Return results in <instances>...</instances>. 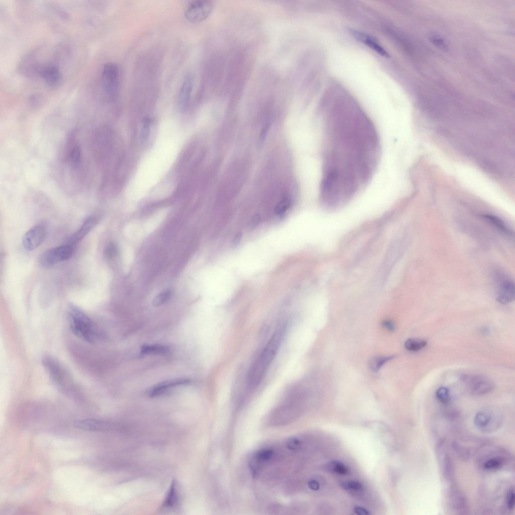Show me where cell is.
<instances>
[{"instance_id":"1","label":"cell","mask_w":515,"mask_h":515,"mask_svg":"<svg viewBox=\"0 0 515 515\" xmlns=\"http://www.w3.org/2000/svg\"><path fill=\"white\" fill-rule=\"evenodd\" d=\"M328 127L322 173L343 185L361 187L371 178L379 159L380 142L374 125L361 119Z\"/></svg>"},{"instance_id":"2","label":"cell","mask_w":515,"mask_h":515,"mask_svg":"<svg viewBox=\"0 0 515 515\" xmlns=\"http://www.w3.org/2000/svg\"><path fill=\"white\" fill-rule=\"evenodd\" d=\"M283 332L282 327L275 332L250 366L247 376L249 388L253 389L256 387L263 379L278 351Z\"/></svg>"},{"instance_id":"3","label":"cell","mask_w":515,"mask_h":515,"mask_svg":"<svg viewBox=\"0 0 515 515\" xmlns=\"http://www.w3.org/2000/svg\"><path fill=\"white\" fill-rule=\"evenodd\" d=\"M70 329L79 338L90 343L98 338L99 332L96 323L79 308L71 305L68 310Z\"/></svg>"},{"instance_id":"4","label":"cell","mask_w":515,"mask_h":515,"mask_svg":"<svg viewBox=\"0 0 515 515\" xmlns=\"http://www.w3.org/2000/svg\"><path fill=\"white\" fill-rule=\"evenodd\" d=\"M103 92L110 100L115 99L119 87V70L118 65L113 62L106 63L101 76Z\"/></svg>"},{"instance_id":"5","label":"cell","mask_w":515,"mask_h":515,"mask_svg":"<svg viewBox=\"0 0 515 515\" xmlns=\"http://www.w3.org/2000/svg\"><path fill=\"white\" fill-rule=\"evenodd\" d=\"M74 246L67 244L48 249L40 254L39 264L43 267H50L69 259L73 252Z\"/></svg>"},{"instance_id":"6","label":"cell","mask_w":515,"mask_h":515,"mask_svg":"<svg viewBox=\"0 0 515 515\" xmlns=\"http://www.w3.org/2000/svg\"><path fill=\"white\" fill-rule=\"evenodd\" d=\"M213 3L207 0L194 1L186 8L185 16L192 23H199L206 20L212 13Z\"/></svg>"},{"instance_id":"7","label":"cell","mask_w":515,"mask_h":515,"mask_svg":"<svg viewBox=\"0 0 515 515\" xmlns=\"http://www.w3.org/2000/svg\"><path fill=\"white\" fill-rule=\"evenodd\" d=\"M501 415L490 410H481L474 418L475 427L484 433H492L497 430L502 423Z\"/></svg>"},{"instance_id":"8","label":"cell","mask_w":515,"mask_h":515,"mask_svg":"<svg viewBox=\"0 0 515 515\" xmlns=\"http://www.w3.org/2000/svg\"><path fill=\"white\" fill-rule=\"evenodd\" d=\"M464 380L466 382L469 391L475 396L487 394L493 389L494 386L490 379L483 376H466Z\"/></svg>"},{"instance_id":"9","label":"cell","mask_w":515,"mask_h":515,"mask_svg":"<svg viewBox=\"0 0 515 515\" xmlns=\"http://www.w3.org/2000/svg\"><path fill=\"white\" fill-rule=\"evenodd\" d=\"M46 235L45 228L41 225L33 226L24 234L22 243L27 251H32L38 247L44 240Z\"/></svg>"},{"instance_id":"10","label":"cell","mask_w":515,"mask_h":515,"mask_svg":"<svg viewBox=\"0 0 515 515\" xmlns=\"http://www.w3.org/2000/svg\"><path fill=\"white\" fill-rule=\"evenodd\" d=\"M65 159L73 169H78L81 165V151L80 146L75 142L74 133L70 134L67 141Z\"/></svg>"},{"instance_id":"11","label":"cell","mask_w":515,"mask_h":515,"mask_svg":"<svg viewBox=\"0 0 515 515\" xmlns=\"http://www.w3.org/2000/svg\"><path fill=\"white\" fill-rule=\"evenodd\" d=\"M73 426L78 430L89 432H105L112 430L113 424L100 419H82L74 420Z\"/></svg>"},{"instance_id":"12","label":"cell","mask_w":515,"mask_h":515,"mask_svg":"<svg viewBox=\"0 0 515 515\" xmlns=\"http://www.w3.org/2000/svg\"><path fill=\"white\" fill-rule=\"evenodd\" d=\"M190 383L191 380L187 378H176L165 380L149 388L147 391V395L150 397H157L165 393L171 388L188 385Z\"/></svg>"},{"instance_id":"13","label":"cell","mask_w":515,"mask_h":515,"mask_svg":"<svg viewBox=\"0 0 515 515\" xmlns=\"http://www.w3.org/2000/svg\"><path fill=\"white\" fill-rule=\"evenodd\" d=\"M43 362L53 381L58 385H64L67 376L60 364L55 359L49 357L44 358Z\"/></svg>"},{"instance_id":"14","label":"cell","mask_w":515,"mask_h":515,"mask_svg":"<svg viewBox=\"0 0 515 515\" xmlns=\"http://www.w3.org/2000/svg\"><path fill=\"white\" fill-rule=\"evenodd\" d=\"M193 76L188 74L185 77L180 88L178 96V103L181 111L186 110L189 106L193 88Z\"/></svg>"},{"instance_id":"15","label":"cell","mask_w":515,"mask_h":515,"mask_svg":"<svg viewBox=\"0 0 515 515\" xmlns=\"http://www.w3.org/2000/svg\"><path fill=\"white\" fill-rule=\"evenodd\" d=\"M99 218L95 215L88 217L79 229L69 239L68 244L73 246L81 240L98 224Z\"/></svg>"},{"instance_id":"16","label":"cell","mask_w":515,"mask_h":515,"mask_svg":"<svg viewBox=\"0 0 515 515\" xmlns=\"http://www.w3.org/2000/svg\"><path fill=\"white\" fill-rule=\"evenodd\" d=\"M498 285L497 301L501 304H507L514 299V285L510 280L503 279Z\"/></svg>"},{"instance_id":"17","label":"cell","mask_w":515,"mask_h":515,"mask_svg":"<svg viewBox=\"0 0 515 515\" xmlns=\"http://www.w3.org/2000/svg\"><path fill=\"white\" fill-rule=\"evenodd\" d=\"M349 33H351V34L357 40L365 44V45L369 46L380 55L384 57L389 56V54L387 52L382 46L380 45L377 40L374 37L367 34L352 29L349 30Z\"/></svg>"},{"instance_id":"18","label":"cell","mask_w":515,"mask_h":515,"mask_svg":"<svg viewBox=\"0 0 515 515\" xmlns=\"http://www.w3.org/2000/svg\"><path fill=\"white\" fill-rule=\"evenodd\" d=\"M506 463V458L503 452H495L484 459L482 468L487 471H496L502 468Z\"/></svg>"},{"instance_id":"19","label":"cell","mask_w":515,"mask_h":515,"mask_svg":"<svg viewBox=\"0 0 515 515\" xmlns=\"http://www.w3.org/2000/svg\"><path fill=\"white\" fill-rule=\"evenodd\" d=\"M41 74L46 83L51 88L57 87L61 80L59 69L54 65L45 66L41 71Z\"/></svg>"},{"instance_id":"20","label":"cell","mask_w":515,"mask_h":515,"mask_svg":"<svg viewBox=\"0 0 515 515\" xmlns=\"http://www.w3.org/2000/svg\"><path fill=\"white\" fill-rule=\"evenodd\" d=\"M449 500L451 506L456 511H463L466 509V499L462 492L456 486H452L449 490Z\"/></svg>"},{"instance_id":"21","label":"cell","mask_w":515,"mask_h":515,"mask_svg":"<svg viewBox=\"0 0 515 515\" xmlns=\"http://www.w3.org/2000/svg\"><path fill=\"white\" fill-rule=\"evenodd\" d=\"M178 483L176 479H173L170 484L168 492L162 503L161 507L163 508L172 509L176 507L179 502V492Z\"/></svg>"},{"instance_id":"22","label":"cell","mask_w":515,"mask_h":515,"mask_svg":"<svg viewBox=\"0 0 515 515\" xmlns=\"http://www.w3.org/2000/svg\"><path fill=\"white\" fill-rule=\"evenodd\" d=\"M169 351V348L165 345H144L141 347L140 352L143 355H156L166 354Z\"/></svg>"},{"instance_id":"23","label":"cell","mask_w":515,"mask_h":515,"mask_svg":"<svg viewBox=\"0 0 515 515\" xmlns=\"http://www.w3.org/2000/svg\"><path fill=\"white\" fill-rule=\"evenodd\" d=\"M394 358V356H376L372 357L369 361V368L374 372L378 371L387 362Z\"/></svg>"},{"instance_id":"24","label":"cell","mask_w":515,"mask_h":515,"mask_svg":"<svg viewBox=\"0 0 515 515\" xmlns=\"http://www.w3.org/2000/svg\"><path fill=\"white\" fill-rule=\"evenodd\" d=\"M483 217L490 223V224L495 227L498 230L501 231L506 235H511V231L507 225L498 217L490 215H484Z\"/></svg>"},{"instance_id":"25","label":"cell","mask_w":515,"mask_h":515,"mask_svg":"<svg viewBox=\"0 0 515 515\" xmlns=\"http://www.w3.org/2000/svg\"><path fill=\"white\" fill-rule=\"evenodd\" d=\"M427 345V341L423 339L418 338H410L407 339L404 343L405 348L411 352L418 351Z\"/></svg>"},{"instance_id":"26","label":"cell","mask_w":515,"mask_h":515,"mask_svg":"<svg viewBox=\"0 0 515 515\" xmlns=\"http://www.w3.org/2000/svg\"><path fill=\"white\" fill-rule=\"evenodd\" d=\"M326 467L329 471L339 475H346L349 471L347 467L338 461H333L328 463Z\"/></svg>"},{"instance_id":"27","label":"cell","mask_w":515,"mask_h":515,"mask_svg":"<svg viewBox=\"0 0 515 515\" xmlns=\"http://www.w3.org/2000/svg\"><path fill=\"white\" fill-rule=\"evenodd\" d=\"M171 291L166 289L158 294L153 299L152 303L154 306H161L166 303L170 298Z\"/></svg>"},{"instance_id":"28","label":"cell","mask_w":515,"mask_h":515,"mask_svg":"<svg viewBox=\"0 0 515 515\" xmlns=\"http://www.w3.org/2000/svg\"><path fill=\"white\" fill-rule=\"evenodd\" d=\"M437 399L443 404H448L450 401L449 389L445 387H441L438 389L436 393Z\"/></svg>"},{"instance_id":"29","label":"cell","mask_w":515,"mask_h":515,"mask_svg":"<svg viewBox=\"0 0 515 515\" xmlns=\"http://www.w3.org/2000/svg\"><path fill=\"white\" fill-rule=\"evenodd\" d=\"M340 486L345 490L351 491H358L363 489L362 483L354 481L342 482L340 483Z\"/></svg>"},{"instance_id":"30","label":"cell","mask_w":515,"mask_h":515,"mask_svg":"<svg viewBox=\"0 0 515 515\" xmlns=\"http://www.w3.org/2000/svg\"><path fill=\"white\" fill-rule=\"evenodd\" d=\"M150 119L148 118H145L143 122V125L140 135V140L142 143L145 142L149 137L150 133Z\"/></svg>"},{"instance_id":"31","label":"cell","mask_w":515,"mask_h":515,"mask_svg":"<svg viewBox=\"0 0 515 515\" xmlns=\"http://www.w3.org/2000/svg\"><path fill=\"white\" fill-rule=\"evenodd\" d=\"M514 490L513 488H510L507 492L505 501L507 507L509 510H512L514 506Z\"/></svg>"},{"instance_id":"32","label":"cell","mask_w":515,"mask_h":515,"mask_svg":"<svg viewBox=\"0 0 515 515\" xmlns=\"http://www.w3.org/2000/svg\"><path fill=\"white\" fill-rule=\"evenodd\" d=\"M117 247L113 243L108 244L104 249V254L108 259H112L115 257L117 254Z\"/></svg>"},{"instance_id":"33","label":"cell","mask_w":515,"mask_h":515,"mask_svg":"<svg viewBox=\"0 0 515 515\" xmlns=\"http://www.w3.org/2000/svg\"><path fill=\"white\" fill-rule=\"evenodd\" d=\"M382 325L384 328L391 332L393 331L395 328V324L391 320H384L382 323Z\"/></svg>"},{"instance_id":"34","label":"cell","mask_w":515,"mask_h":515,"mask_svg":"<svg viewBox=\"0 0 515 515\" xmlns=\"http://www.w3.org/2000/svg\"><path fill=\"white\" fill-rule=\"evenodd\" d=\"M354 511L355 513L359 515H369L370 514L367 509L360 506H354Z\"/></svg>"},{"instance_id":"35","label":"cell","mask_w":515,"mask_h":515,"mask_svg":"<svg viewBox=\"0 0 515 515\" xmlns=\"http://www.w3.org/2000/svg\"><path fill=\"white\" fill-rule=\"evenodd\" d=\"M308 485L310 489L315 491L318 490L320 487L318 482L315 480L309 481Z\"/></svg>"}]
</instances>
